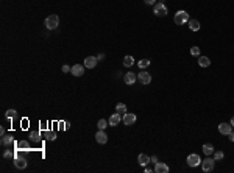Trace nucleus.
Listing matches in <instances>:
<instances>
[{"label": "nucleus", "instance_id": "f257e3e1", "mask_svg": "<svg viewBox=\"0 0 234 173\" xmlns=\"http://www.w3.org/2000/svg\"><path fill=\"white\" fill-rule=\"evenodd\" d=\"M44 25H45L47 30H55V28H58V25H59V17H58V14H50L49 17H45Z\"/></svg>", "mask_w": 234, "mask_h": 173}, {"label": "nucleus", "instance_id": "f03ea898", "mask_svg": "<svg viewBox=\"0 0 234 173\" xmlns=\"http://www.w3.org/2000/svg\"><path fill=\"white\" fill-rule=\"evenodd\" d=\"M189 19H190L189 12H186V11H183V9L176 11V12H175V17H173V20H175L176 25H184V23L189 22Z\"/></svg>", "mask_w": 234, "mask_h": 173}, {"label": "nucleus", "instance_id": "7ed1b4c3", "mask_svg": "<svg viewBox=\"0 0 234 173\" xmlns=\"http://www.w3.org/2000/svg\"><path fill=\"white\" fill-rule=\"evenodd\" d=\"M214 165H215V159L211 157V156H206L204 161H201V168H203V171H212V170H214Z\"/></svg>", "mask_w": 234, "mask_h": 173}, {"label": "nucleus", "instance_id": "20e7f679", "mask_svg": "<svg viewBox=\"0 0 234 173\" xmlns=\"http://www.w3.org/2000/svg\"><path fill=\"white\" fill-rule=\"evenodd\" d=\"M186 162H187L189 167H198V165H201V159H200V156L197 153H192V154L187 156Z\"/></svg>", "mask_w": 234, "mask_h": 173}, {"label": "nucleus", "instance_id": "39448f33", "mask_svg": "<svg viewBox=\"0 0 234 173\" xmlns=\"http://www.w3.org/2000/svg\"><path fill=\"white\" fill-rule=\"evenodd\" d=\"M122 120H123V125H127V126H131L137 122V115L133 114V112H125L122 117Z\"/></svg>", "mask_w": 234, "mask_h": 173}, {"label": "nucleus", "instance_id": "423d86ee", "mask_svg": "<svg viewBox=\"0 0 234 173\" xmlns=\"http://www.w3.org/2000/svg\"><path fill=\"white\" fill-rule=\"evenodd\" d=\"M155 16H159V17H164V16H167V12H169V9H167V6L164 5L162 2H159V3H155Z\"/></svg>", "mask_w": 234, "mask_h": 173}, {"label": "nucleus", "instance_id": "0eeeda50", "mask_svg": "<svg viewBox=\"0 0 234 173\" xmlns=\"http://www.w3.org/2000/svg\"><path fill=\"white\" fill-rule=\"evenodd\" d=\"M137 81H139L141 84H144V86H147V84L151 83V75L148 72L142 70L141 73H137Z\"/></svg>", "mask_w": 234, "mask_h": 173}, {"label": "nucleus", "instance_id": "6e6552de", "mask_svg": "<svg viewBox=\"0 0 234 173\" xmlns=\"http://www.w3.org/2000/svg\"><path fill=\"white\" fill-rule=\"evenodd\" d=\"M85 65L83 64H74L72 65V69H70V73L74 76H81V75H85Z\"/></svg>", "mask_w": 234, "mask_h": 173}, {"label": "nucleus", "instance_id": "1a4fd4ad", "mask_svg": "<svg viewBox=\"0 0 234 173\" xmlns=\"http://www.w3.org/2000/svg\"><path fill=\"white\" fill-rule=\"evenodd\" d=\"M123 81H125V84L131 86V84H134L137 81V75L133 73V72H127L125 75H123Z\"/></svg>", "mask_w": 234, "mask_h": 173}, {"label": "nucleus", "instance_id": "9d476101", "mask_svg": "<svg viewBox=\"0 0 234 173\" xmlns=\"http://www.w3.org/2000/svg\"><path fill=\"white\" fill-rule=\"evenodd\" d=\"M95 140H97V143H100V145H105L108 142V136H106L105 129H99L97 131V134H95Z\"/></svg>", "mask_w": 234, "mask_h": 173}, {"label": "nucleus", "instance_id": "9b49d317", "mask_svg": "<svg viewBox=\"0 0 234 173\" xmlns=\"http://www.w3.org/2000/svg\"><path fill=\"white\" fill-rule=\"evenodd\" d=\"M97 62H99L97 56H88L85 59V67L86 69H94V67H97Z\"/></svg>", "mask_w": 234, "mask_h": 173}, {"label": "nucleus", "instance_id": "f8f14e48", "mask_svg": "<svg viewBox=\"0 0 234 173\" xmlns=\"http://www.w3.org/2000/svg\"><path fill=\"white\" fill-rule=\"evenodd\" d=\"M120 122H122V114H119V112H114L109 117V126H117Z\"/></svg>", "mask_w": 234, "mask_h": 173}, {"label": "nucleus", "instance_id": "ddd939ff", "mask_svg": "<svg viewBox=\"0 0 234 173\" xmlns=\"http://www.w3.org/2000/svg\"><path fill=\"white\" fill-rule=\"evenodd\" d=\"M218 131H220V134L228 136L229 132L232 131V125H231V123H220V125H218Z\"/></svg>", "mask_w": 234, "mask_h": 173}, {"label": "nucleus", "instance_id": "4468645a", "mask_svg": "<svg viewBox=\"0 0 234 173\" xmlns=\"http://www.w3.org/2000/svg\"><path fill=\"white\" fill-rule=\"evenodd\" d=\"M155 171L156 173H169V165L164 162H156L155 164Z\"/></svg>", "mask_w": 234, "mask_h": 173}, {"label": "nucleus", "instance_id": "2eb2a0df", "mask_svg": "<svg viewBox=\"0 0 234 173\" xmlns=\"http://www.w3.org/2000/svg\"><path fill=\"white\" fill-rule=\"evenodd\" d=\"M137 162L145 167V165H148V162H151V159H150V156H147L145 153H141L139 156H137Z\"/></svg>", "mask_w": 234, "mask_h": 173}, {"label": "nucleus", "instance_id": "dca6fc26", "mask_svg": "<svg viewBox=\"0 0 234 173\" xmlns=\"http://www.w3.org/2000/svg\"><path fill=\"white\" fill-rule=\"evenodd\" d=\"M189 28L192 30V31H198L200 30V22L197 20V19H189Z\"/></svg>", "mask_w": 234, "mask_h": 173}, {"label": "nucleus", "instance_id": "f3484780", "mask_svg": "<svg viewBox=\"0 0 234 173\" xmlns=\"http://www.w3.org/2000/svg\"><path fill=\"white\" fill-rule=\"evenodd\" d=\"M198 64H200V67H209L211 59L208 56H198Z\"/></svg>", "mask_w": 234, "mask_h": 173}, {"label": "nucleus", "instance_id": "a211bd4d", "mask_svg": "<svg viewBox=\"0 0 234 173\" xmlns=\"http://www.w3.org/2000/svg\"><path fill=\"white\" fill-rule=\"evenodd\" d=\"M201 150H203V153H204L206 156H211V154H214V151H215V150H214V147H212L211 143H204Z\"/></svg>", "mask_w": 234, "mask_h": 173}, {"label": "nucleus", "instance_id": "6ab92c4d", "mask_svg": "<svg viewBox=\"0 0 234 173\" xmlns=\"http://www.w3.org/2000/svg\"><path fill=\"white\" fill-rule=\"evenodd\" d=\"M14 165L17 168H25L27 167V159L25 157H16L14 159Z\"/></svg>", "mask_w": 234, "mask_h": 173}, {"label": "nucleus", "instance_id": "aec40b11", "mask_svg": "<svg viewBox=\"0 0 234 173\" xmlns=\"http://www.w3.org/2000/svg\"><path fill=\"white\" fill-rule=\"evenodd\" d=\"M134 64V58L133 56H125V58H123V65H125V67H131V65Z\"/></svg>", "mask_w": 234, "mask_h": 173}, {"label": "nucleus", "instance_id": "412c9836", "mask_svg": "<svg viewBox=\"0 0 234 173\" xmlns=\"http://www.w3.org/2000/svg\"><path fill=\"white\" fill-rule=\"evenodd\" d=\"M2 145L3 147H8V145H11L13 143V136H2Z\"/></svg>", "mask_w": 234, "mask_h": 173}, {"label": "nucleus", "instance_id": "4be33fe9", "mask_svg": "<svg viewBox=\"0 0 234 173\" xmlns=\"http://www.w3.org/2000/svg\"><path fill=\"white\" fill-rule=\"evenodd\" d=\"M116 111H117L119 114H125V112H127V104H123V103H119V104L116 106Z\"/></svg>", "mask_w": 234, "mask_h": 173}, {"label": "nucleus", "instance_id": "5701e85b", "mask_svg": "<svg viewBox=\"0 0 234 173\" xmlns=\"http://www.w3.org/2000/svg\"><path fill=\"white\" fill-rule=\"evenodd\" d=\"M97 126H99V129H106L109 126V122H106L105 118H100L99 123H97Z\"/></svg>", "mask_w": 234, "mask_h": 173}, {"label": "nucleus", "instance_id": "b1692460", "mask_svg": "<svg viewBox=\"0 0 234 173\" xmlns=\"http://www.w3.org/2000/svg\"><path fill=\"white\" fill-rule=\"evenodd\" d=\"M137 65H139V67L144 70V69H147L148 65H150V59H141L139 62H137Z\"/></svg>", "mask_w": 234, "mask_h": 173}, {"label": "nucleus", "instance_id": "393cba45", "mask_svg": "<svg viewBox=\"0 0 234 173\" xmlns=\"http://www.w3.org/2000/svg\"><path fill=\"white\" fill-rule=\"evenodd\" d=\"M223 157H225V153H223V151H214V159H215V162H217V161H222Z\"/></svg>", "mask_w": 234, "mask_h": 173}, {"label": "nucleus", "instance_id": "a878e982", "mask_svg": "<svg viewBox=\"0 0 234 173\" xmlns=\"http://www.w3.org/2000/svg\"><path fill=\"white\" fill-rule=\"evenodd\" d=\"M190 55H192V56H200V48H198L197 45H194V47L190 48Z\"/></svg>", "mask_w": 234, "mask_h": 173}, {"label": "nucleus", "instance_id": "bb28decb", "mask_svg": "<svg viewBox=\"0 0 234 173\" xmlns=\"http://www.w3.org/2000/svg\"><path fill=\"white\" fill-rule=\"evenodd\" d=\"M16 115H17L16 109H8V111H6V117H8V118H14Z\"/></svg>", "mask_w": 234, "mask_h": 173}, {"label": "nucleus", "instance_id": "cd10ccee", "mask_svg": "<svg viewBox=\"0 0 234 173\" xmlns=\"http://www.w3.org/2000/svg\"><path fill=\"white\" fill-rule=\"evenodd\" d=\"M17 148H28V142H25V140L17 142Z\"/></svg>", "mask_w": 234, "mask_h": 173}, {"label": "nucleus", "instance_id": "c85d7f7f", "mask_svg": "<svg viewBox=\"0 0 234 173\" xmlns=\"http://www.w3.org/2000/svg\"><path fill=\"white\" fill-rule=\"evenodd\" d=\"M13 156H14V153H13L11 150H6V151L3 153V157H5V159H11Z\"/></svg>", "mask_w": 234, "mask_h": 173}, {"label": "nucleus", "instance_id": "c756f323", "mask_svg": "<svg viewBox=\"0 0 234 173\" xmlns=\"http://www.w3.org/2000/svg\"><path fill=\"white\" fill-rule=\"evenodd\" d=\"M70 69L72 67H69V65H63V72L64 73H69V72H70Z\"/></svg>", "mask_w": 234, "mask_h": 173}, {"label": "nucleus", "instance_id": "7c9ffc66", "mask_svg": "<svg viewBox=\"0 0 234 173\" xmlns=\"http://www.w3.org/2000/svg\"><path fill=\"white\" fill-rule=\"evenodd\" d=\"M31 139L33 140H38L39 139V132H31Z\"/></svg>", "mask_w": 234, "mask_h": 173}, {"label": "nucleus", "instance_id": "2f4dec72", "mask_svg": "<svg viewBox=\"0 0 234 173\" xmlns=\"http://www.w3.org/2000/svg\"><path fill=\"white\" fill-rule=\"evenodd\" d=\"M47 139L49 140H55V134H53V132H47Z\"/></svg>", "mask_w": 234, "mask_h": 173}, {"label": "nucleus", "instance_id": "473e14b6", "mask_svg": "<svg viewBox=\"0 0 234 173\" xmlns=\"http://www.w3.org/2000/svg\"><path fill=\"white\" fill-rule=\"evenodd\" d=\"M145 5H155L156 3V0H144Z\"/></svg>", "mask_w": 234, "mask_h": 173}, {"label": "nucleus", "instance_id": "72a5a7b5", "mask_svg": "<svg viewBox=\"0 0 234 173\" xmlns=\"http://www.w3.org/2000/svg\"><path fill=\"white\" fill-rule=\"evenodd\" d=\"M228 136H229V140H231V142H234V132H232V131L229 132V134H228Z\"/></svg>", "mask_w": 234, "mask_h": 173}, {"label": "nucleus", "instance_id": "f704fd0d", "mask_svg": "<svg viewBox=\"0 0 234 173\" xmlns=\"http://www.w3.org/2000/svg\"><path fill=\"white\" fill-rule=\"evenodd\" d=\"M150 159H151V162H155V164H156V162H158V157H156V156H151V157H150Z\"/></svg>", "mask_w": 234, "mask_h": 173}, {"label": "nucleus", "instance_id": "c9c22d12", "mask_svg": "<svg viewBox=\"0 0 234 173\" xmlns=\"http://www.w3.org/2000/svg\"><path fill=\"white\" fill-rule=\"evenodd\" d=\"M103 58H105V55H103V53H100V55H99V56H97V59H99V61H102V59H103Z\"/></svg>", "mask_w": 234, "mask_h": 173}, {"label": "nucleus", "instance_id": "e433bc0d", "mask_svg": "<svg viewBox=\"0 0 234 173\" xmlns=\"http://www.w3.org/2000/svg\"><path fill=\"white\" fill-rule=\"evenodd\" d=\"M150 171H155V170H151V168H148V167H145V173H150Z\"/></svg>", "mask_w": 234, "mask_h": 173}, {"label": "nucleus", "instance_id": "4c0bfd02", "mask_svg": "<svg viewBox=\"0 0 234 173\" xmlns=\"http://www.w3.org/2000/svg\"><path fill=\"white\" fill-rule=\"evenodd\" d=\"M231 125H232V128H234V115H232V118H231V122H229Z\"/></svg>", "mask_w": 234, "mask_h": 173}]
</instances>
